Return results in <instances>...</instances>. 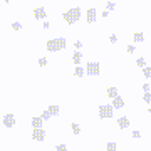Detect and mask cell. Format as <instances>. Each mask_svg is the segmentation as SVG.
<instances>
[{
    "label": "cell",
    "mask_w": 151,
    "mask_h": 151,
    "mask_svg": "<svg viewBox=\"0 0 151 151\" xmlns=\"http://www.w3.org/2000/svg\"><path fill=\"white\" fill-rule=\"evenodd\" d=\"M65 45H67V40H65L64 37L50 39V40H47V44H45L47 50H50V52H57V50H62V49H65Z\"/></svg>",
    "instance_id": "1"
},
{
    "label": "cell",
    "mask_w": 151,
    "mask_h": 151,
    "mask_svg": "<svg viewBox=\"0 0 151 151\" xmlns=\"http://www.w3.org/2000/svg\"><path fill=\"white\" fill-rule=\"evenodd\" d=\"M62 19H64L67 24H74V22H77L79 19H81V9L79 7H76V9H69L67 12H64L62 14Z\"/></svg>",
    "instance_id": "2"
},
{
    "label": "cell",
    "mask_w": 151,
    "mask_h": 151,
    "mask_svg": "<svg viewBox=\"0 0 151 151\" xmlns=\"http://www.w3.org/2000/svg\"><path fill=\"white\" fill-rule=\"evenodd\" d=\"M99 118L101 119H108V118H113V113H114V108L113 104H103L99 106Z\"/></svg>",
    "instance_id": "3"
},
{
    "label": "cell",
    "mask_w": 151,
    "mask_h": 151,
    "mask_svg": "<svg viewBox=\"0 0 151 151\" xmlns=\"http://www.w3.org/2000/svg\"><path fill=\"white\" fill-rule=\"evenodd\" d=\"M86 72L89 76H99L101 72V67H99V62H89L86 67Z\"/></svg>",
    "instance_id": "4"
},
{
    "label": "cell",
    "mask_w": 151,
    "mask_h": 151,
    "mask_svg": "<svg viewBox=\"0 0 151 151\" xmlns=\"http://www.w3.org/2000/svg\"><path fill=\"white\" fill-rule=\"evenodd\" d=\"M32 139L34 141H44V139H45V131H44L42 128H34Z\"/></svg>",
    "instance_id": "5"
},
{
    "label": "cell",
    "mask_w": 151,
    "mask_h": 151,
    "mask_svg": "<svg viewBox=\"0 0 151 151\" xmlns=\"http://www.w3.org/2000/svg\"><path fill=\"white\" fill-rule=\"evenodd\" d=\"M4 126L5 128H14L15 126V116L14 114H5L4 116Z\"/></svg>",
    "instance_id": "6"
},
{
    "label": "cell",
    "mask_w": 151,
    "mask_h": 151,
    "mask_svg": "<svg viewBox=\"0 0 151 151\" xmlns=\"http://www.w3.org/2000/svg\"><path fill=\"white\" fill-rule=\"evenodd\" d=\"M86 17H87V24H94V22H96V17H97L96 9H89L87 14H86Z\"/></svg>",
    "instance_id": "7"
},
{
    "label": "cell",
    "mask_w": 151,
    "mask_h": 151,
    "mask_svg": "<svg viewBox=\"0 0 151 151\" xmlns=\"http://www.w3.org/2000/svg\"><path fill=\"white\" fill-rule=\"evenodd\" d=\"M45 15H47V14H45V10H44L42 7L34 10V17H35L37 20H44V19H45Z\"/></svg>",
    "instance_id": "8"
},
{
    "label": "cell",
    "mask_w": 151,
    "mask_h": 151,
    "mask_svg": "<svg viewBox=\"0 0 151 151\" xmlns=\"http://www.w3.org/2000/svg\"><path fill=\"white\" fill-rule=\"evenodd\" d=\"M118 126L121 128V129H126V128H129V119L126 118V116L119 118V119H118Z\"/></svg>",
    "instance_id": "9"
},
{
    "label": "cell",
    "mask_w": 151,
    "mask_h": 151,
    "mask_svg": "<svg viewBox=\"0 0 151 151\" xmlns=\"http://www.w3.org/2000/svg\"><path fill=\"white\" fill-rule=\"evenodd\" d=\"M124 106V103H123V97L121 96H118V97H114L113 99V108L114 109H121Z\"/></svg>",
    "instance_id": "10"
},
{
    "label": "cell",
    "mask_w": 151,
    "mask_h": 151,
    "mask_svg": "<svg viewBox=\"0 0 151 151\" xmlns=\"http://www.w3.org/2000/svg\"><path fill=\"white\" fill-rule=\"evenodd\" d=\"M72 60H74V64H81V60H82V54L79 52V50H76L74 54H72Z\"/></svg>",
    "instance_id": "11"
},
{
    "label": "cell",
    "mask_w": 151,
    "mask_h": 151,
    "mask_svg": "<svg viewBox=\"0 0 151 151\" xmlns=\"http://www.w3.org/2000/svg\"><path fill=\"white\" fill-rule=\"evenodd\" d=\"M42 121L44 119L40 116H35V118H32V126L34 128H42Z\"/></svg>",
    "instance_id": "12"
},
{
    "label": "cell",
    "mask_w": 151,
    "mask_h": 151,
    "mask_svg": "<svg viewBox=\"0 0 151 151\" xmlns=\"http://www.w3.org/2000/svg\"><path fill=\"white\" fill-rule=\"evenodd\" d=\"M108 96L111 97V99H114V97H118L119 96V92L116 87H108Z\"/></svg>",
    "instance_id": "13"
},
{
    "label": "cell",
    "mask_w": 151,
    "mask_h": 151,
    "mask_svg": "<svg viewBox=\"0 0 151 151\" xmlns=\"http://www.w3.org/2000/svg\"><path fill=\"white\" fill-rule=\"evenodd\" d=\"M49 113L52 114V116H57V114H59V106H57V104H52V106H49Z\"/></svg>",
    "instance_id": "14"
},
{
    "label": "cell",
    "mask_w": 151,
    "mask_h": 151,
    "mask_svg": "<svg viewBox=\"0 0 151 151\" xmlns=\"http://www.w3.org/2000/svg\"><path fill=\"white\" fill-rule=\"evenodd\" d=\"M143 76H145L146 79H151V67H143Z\"/></svg>",
    "instance_id": "15"
},
{
    "label": "cell",
    "mask_w": 151,
    "mask_h": 151,
    "mask_svg": "<svg viewBox=\"0 0 151 151\" xmlns=\"http://www.w3.org/2000/svg\"><path fill=\"white\" fill-rule=\"evenodd\" d=\"M133 37H134L136 42H145V35H143L141 32H136L134 35H133Z\"/></svg>",
    "instance_id": "16"
},
{
    "label": "cell",
    "mask_w": 151,
    "mask_h": 151,
    "mask_svg": "<svg viewBox=\"0 0 151 151\" xmlns=\"http://www.w3.org/2000/svg\"><path fill=\"white\" fill-rule=\"evenodd\" d=\"M72 133H74V134H81V128H79L77 123H72Z\"/></svg>",
    "instance_id": "17"
},
{
    "label": "cell",
    "mask_w": 151,
    "mask_h": 151,
    "mask_svg": "<svg viewBox=\"0 0 151 151\" xmlns=\"http://www.w3.org/2000/svg\"><path fill=\"white\" fill-rule=\"evenodd\" d=\"M74 72H76V76H77V77H82V76H84V69H82L81 65H77Z\"/></svg>",
    "instance_id": "18"
},
{
    "label": "cell",
    "mask_w": 151,
    "mask_h": 151,
    "mask_svg": "<svg viewBox=\"0 0 151 151\" xmlns=\"http://www.w3.org/2000/svg\"><path fill=\"white\" fill-rule=\"evenodd\" d=\"M40 118H42L44 121H49V119L52 118V114L49 113V109H47V111H44V113H42V116H40Z\"/></svg>",
    "instance_id": "19"
},
{
    "label": "cell",
    "mask_w": 151,
    "mask_h": 151,
    "mask_svg": "<svg viewBox=\"0 0 151 151\" xmlns=\"http://www.w3.org/2000/svg\"><path fill=\"white\" fill-rule=\"evenodd\" d=\"M136 65H139V67H146V60L143 59V57H139V59L136 60Z\"/></svg>",
    "instance_id": "20"
},
{
    "label": "cell",
    "mask_w": 151,
    "mask_h": 151,
    "mask_svg": "<svg viewBox=\"0 0 151 151\" xmlns=\"http://www.w3.org/2000/svg\"><path fill=\"white\" fill-rule=\"evenodd\" d=\"M118 148H116V143H108V148H106V151H116Z\"/></svg>",
    "instance_id": "21"
},
{
    "label": "cell",
    "mask_w": 151,
    "mask_h": 151,
    "mask_svg": "<svg viewBox=\"0 0 151 151\" xmlns=\"http://www.w3.org/2000/svg\"><path fill=\"white\" fill-rule=\"evenodd\" d=\"M12 29H14V30H20L22 24H20V22H14V24H12Z\"/></svg>",
    "instance_id": "22"
},
{
    "label": "cell",
    "mask_w": 151,
    "mask_h": 151,
    "mask_svg": "<svg viewBox=\"0 0 151 151\" xmlns=\"http://www.w3.org/2000/svg\"><path fill=\"white\" fill-rule=\"evenodd\" d=\"M143 99H145V103H151V92H145Z\"/></svg>",
    "instance_id": "23"
},
{
    "label": "cell",
    "mask_w": 151,
    "mask_h": 151,
    "mask_svg": "<svg viewBox=\"0 0 151 151\" xmlns=\"http://www.w3.org/2000/svg\"><path fill=\"white\" fill-rule=\"evenodd\" d=\"M114 7H116V4H114V2H108V4H106V9H108V10H113Z\"/></svg>",
    "instance_id": "24"
},
{
    "label": "cell",
    "mask_w": 151,
    "mask_h": 151,
    "mask_svg": "<svg viewBox=\"0 0 151 151\" xmlns=\"http://www.w3.org/2000/svg\"><path fill=\"white\" fill-rule=\"evenodd\" d=\"M45 64H47V59H45V57H40V59H39V65H40V67H44Z\"/></svg>",
    "instance_id": "25"
},
{
    "label": "cell",
    "mask_w": 151,
    "mask_h": 151,
    "mask_svg": "<svg viewBox=\"0 0 151 151\" xmlns=\"http://www.w3.org/2000/svg\"><path fill=\"white\" fill-rule=\"evenodd\" d=\"M109 42H111V44H116V42H118V37H116L114 34H113V35H109Z\"/></svg>",
    "instance_id": "26"
},
{
    "label": "cell",
    "mask_w": 151,
    "mask_h": 151,
    "mask_svg": "<svg viewBox=\"0 0 151 151\" xmlns=\"http://www.w3.org/2000/svg\"><path fill=\"white\" fill-rule=\"evenodd\" d=\"M57 151H67V146L65 145H57Z\"/></svg>",
    "instance_id": "27"
},
{
    "label": "cell",
    "mask_w": 151,
    "mask_h": 151,
    "mask_svg": "<svg viewBox=\"0 0 151 151\" xmlns=\"http://www.w3.org/2000/svg\"><path fill=\"white\" fill-rule=\"evenodd\" d=\"M131 136H133L134 139H138V138H141V133H139V131H133V134H131Z\"/></svg>",
    "instance_id": "28"
},
{
    "label": "cell",
    "mask_w": 151,
    "mask_h": 151,
    "mask_svg": "<svg viewBox=\"0 0 151 151\" xmlns=\"http://www.w3.org/2000/svg\"><path fill=\"white\" fill-rule=\"evenodd\" d=\"M126 49H128V52H129V54H133V52H134V45H128V47H126Z\"/></svg>",
    "instance_id": "29"
},
{
    "label": "cell",
    "mask_w": 151,
    "mask_h": 151,
    "mask_svg": "<svg viewBox=\"0 0 151 151\" xmlns=\"http://www.w3.org/2000/svg\"><path fill=\"white\" fill-rule=\"evenodd\" d=\"M74 45H76L77 49H81V47H82V42H81V40H76V44H74Z\"/></svg>",
    "instance_id": "30"
},
{
    "label": "cell",
    "mask_w": 151,
    "mask_h": 151,
    "mask_svg": "<svg viewBox=\"0 0 151 151\" xmlns=\"http://www.w3.org/2000/svg\"><path fill=\"white\" fill-rule=\"evenodd\" d=\"M143 91H145V92H150V84H145V86H143Z\"/></svg>",
    "instance_id": "31"
},
{
    "label": "cell",
    "mask_w": 151,
    "mask_h": 151,
    "mask_svg": "<svg viewBox=\"0 0 151 151\" xmlns=\"http://www.w3.org/2000/svg\"><path fill=\"white\" fill-rule=\"evenodd\" d=\"M148 113H150V114H151V108H148Z\"/></svg>",
    "instance_id": "32"
},
{
    "label": "cell",
    "mask_w": 151,
    "mask_h": 151,
    "mask_svg": "<svg viewBox=\"0 0 151 151\" xmlns=\"http://www.w3.org/2000/svg\"><path fill=\"white\" fill-rule=\"evenodd\" d=\"M4 2H5V4H9V2H10V0H4Z\"/></svg>",
    "instance_id": "33"
}]
</instances>
